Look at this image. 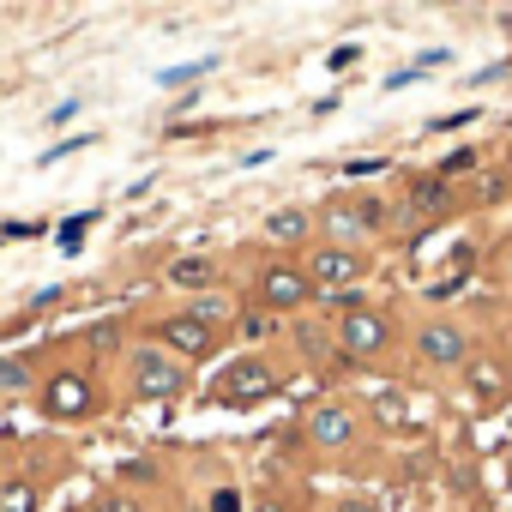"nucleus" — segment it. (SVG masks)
<instances>
[{
	"instance_id": "obj_5",
	"label": "nucleus",
	"mask_w": 512,
	"mask_h": 512,
	"mask_svg": "<svg viewBox=\"0 0 512 512\" xmlns=\"http://www.w3.org/2000/svg\"><path fill=\"white\" fill-rule=\"evenodd\" d=\"M157 338H163L175 356H193V362L217 350V326H211L205 314H169V320L157 326Z\"/></svg>"
},
{
	"instance_id": "obj_8",
	"label": "nucleus",
	"mask_w": 512,
	"mask_h": 512,
	"mask_svg": "<svg viewBox=\"0 0 512 512\" xmlns=\"http://www.w3.org/2000/svg\"><path fill=\"white\" fill-rule=\"evenodd\" d=\"M416 356H422L428 368H458V362H464V332H458L452 320H428V326L416 332Z\"/></svg>"
},
{
	"instance_id": "obj_20",
	"label": "nucleus",
	"mask_w": 512,
	"mask_h": 512,
	"mask_svg": "<svg viewBox=\"0 0 512 512\" xmlns=\"http://www.w3.org/2000/svg\"><path fill=\"white\" fill-rule=\"evenodd\" d=\"M211 512H247V506H241L235 488H217V494H211Z\"/></svg>"
},
{
	"instance_id": "obj_22",
	"label": "nucleus",
	"mask_w": 512,
	"mask_h": 512,
	"mask_svg": "<svg viewBox=\"0 0 512 512\" xmlns=\"http://www.w3.org/2000/svg\"><path fill=\"white\" fill-rule=\"evenodd\" d=\"M332 512H374V506H368V500H338Z\"/></svg>"
},
{
	"instance_id": "obj_2",
	"label": "nucleus",
	"mask_w": 512,
	"mask_h": 512,
	"mask_svg": "<svg viewBox=\"0 0 512 512\" xmlns=\"http://www.w3.org/2000/svg\"><path fill=\"white\" fill-rule=\"evenodd\" d=\"M332 338H338V356H374V350H386L392 344V320H380L374 308H356V314H344V320H332Z\"/></svg>"
},
{
	"instance_id": "obj_18",
	"label": "nucleus",
	"mask_w": 512,
	"mask_h": 512,
	"mask_svg": "<svg viewBox=\"0 0 512 512\" xmlns=\"http://www.w3.org/2000/svg\"><path fill=\"white\" fill-rule=\"evenodd\" d=\"M272 326H278V320H272V314L260 308V314H247V320H241V338H266Z\"/></svg>"
},
{
	"instance_id": "obj_19",
	"label": "nucleus",
	"mask_w": 512,
	"mask_h": 512,
	"mask_svg": "<svg viewBox=\"0 0 512 512\" xmlns=\"http://www.w3.org/2000/svg\"><path fill=\"white\" fill-rule=\"evenodd\" d=\"M374 410H380V422H398V416H404V392H380Z\"/></svg>"
},
{
	"instance_id": "obj_24",
	"label": "nucleus",
	"mask_w": 512,
	"mask_h": 512,
	"mask_svg": "<svg viewBox=\"0 0 512 512\" xmlns=\"http://www.w3.org/2000/svg\"><path fill=\"white\" fill-rule=\"evenodd\" d=\"M506 482H512V470H506Z\"/></svg>"
},
{
	"instance_id": "obj_13",
	"label": "nucleus",
	"mask_w": 512,
	"mask_h": 512,
	"mask_svg": "<svg viewBox=\"0 0 512 512\" xmlns=\"http://www.w3.org/2000/svg\"><path fill=\"white\" fill-rule=\"evenodd\" d=\"M410 205H416V211H440V205H446V181H416Z\"/></svg>"
},
{
	"instance_id": "obj_23",
	"label": "nucleus",
	"mask_w": 512,
	"mask_h": 512,
	"mask_svg": "<svg viewBox=\"0 0 512 512\" xmlns=\"http://www.w3.org/2000/svg\"><path fill=\"white\" fill-rule=\"evenodd\" d=\"M247 512H284V506L278 500H260V506H247Z\"/></svg>"
},
{
	"instance_id": "obj_4",
	"label": "nucleus",
	"mask_w": 512,
	"mask_h": 512,
	"mask_svg": "<svg viewBox=\"0 0 512 512\" xmlns=\"http://www.w3.org/2000/svg\"><path fill=\"white\" fill-rule=\"evenodd\" d=\"M272 392H278V368L260 362V356L235 362V368L217 380V398H223V404H260V398H272Z\"/></svg>"
},
{
	"instance_id": "obj_15",
	"label": "nucleus",
	"mask_w": 512,
	"mask_h": 512,
	"mask_svg": "<svg viewBox=\"0 0 512 512\" xmlns=\"http://www.w3.org/2000/svg\"><path fill=\"white\" fill-rule=\"evenodd\" d=\"M470 380H476V392H506V386H512V380H506V368H500V362H482V368H476V374H470Z\"/></svg>"
},
{
	"instance_id": "obj_16",
	"label": "nucleus",
	"mask_w": 512,
	"mask_h": 512,
	"mask_svg": "<svg viewBox=\"0 0 512 512\" xmlns=\"http://www.w3.org/2000/svg\"><path fill=\"white\" fill-rule=\"evenodd\" d=\"M25 386H31V368H25V362H0V392L13 398V392H25Z\"/></svg>"
},
{
	"instance_id": "obj_3",
	"label": "nucleus",
	"mask_w": 512,
	"mask_h": 512,
	"mask_svg": "<svg viewBox=\"0 0 512 512\" xmlns=\"http://www.w3.org/2000/svg\"><path fill=\"white\" fill-rule=\"evenodd\" d=\"M43 410H49L55 422H85V416L97 410V386H91L79 368H61V374L43 386Z\"/></svg>"
},
{
	"instance_id": "obj_21",
	"label": "nucleus",
	"mask_w": 512,
	"mask_h": 512,
	"mask_svg": "<svg viewBox=\"0 0 512 512\" xmlns=\"http://www.w3.org/2000/svg\"><path fill=\"white\" fill-rule=\"evenodd\" d=\"M85 223H91V217H73V223L61 229V241H67V247H79V235H85Z\"/></svg>"
},
{
	"instance_id": "obj_6",
	"label": "nucleus",
	"mask_w": 512,
	"mask_h": 512,
	"mask_svg": "<svg viewBox=\"0 0 512 512\" xmlns=\"http://www.w3.org/2000/svg\"><path fill=\"white\" fill-rule=\"evenodd\" d=\"M302 272H308V284H314V290L338 296L344 284H356V278H362V260H356V253H344V247H320Z\"/></svg>"
},
{
	"instance_id": "obj_10",
	"label": "nucleus",
	"mask_w": 512,
	"mask_h": 512,
	"mask_svg": "<svg viewBox=\"0 0 512 512\" xmlns=\"http://www.w3.org/2000/svg\"><path fill=\"white\" fill-rule=\"evenodd\" d=\"M266 235H272V241H302V235H308V211H296V205H284V211H272V223H266Z\"/></svg>"
},
{
	"instance_id": "obj_11",
	"label": "nucleus",
	"mask_w": 512,
	"mask_h": 512,
	"mask_svg": "<svg viewBox=\"0 0 512 512\" xmlns=\"http://www.w3.org/2000/svg\"><path fill=\"white\" fill-rule=\"evenodd\" d=\"M217 272H211V260H175L169 266V284H181V290H205Z\"/></svg>"
},
{
	"instance_id": "obj_12",
	"label": "nucleus",
	"mask_w": 512,
	"mask_h": 512,
	"mask_svg": "<svg viewBox=\"0 0 512 512\" xmlns=\"http://www.w3.org/2000/svg\"><path fill=\"white\" fill-rule=\"evenodd\" d=\"M0 512H37V488H31L25 476L0 482Z\"/></svg>"
},
{
	"instance_id": "obj_1",
	"label": "nucleus",
	"mask_w": 512,
	"mask_h": 512,
	"mask_svg": "<svg viewBox=\"0 0 512 512\" xmlns=\"http://www.w3.org/2000/svg\"><path fill=\"white\" fill-rule=\"evenodd\" d=\"M181 386H187V368L169 356V350H133V392L139 398H157V404H169V398H181Z\"/></svg>"
},
{
	"instance_id": "obj_9",
	"label": "nucleus",
	"mask_w": 512,
	"mask_h": 512,
	"mask_svg": "<svg viewBox=\"0 0 512 512\" xmlns=\"http://www.w3.org/2000/svg\"><path fill=\"white\" fill-rule=\"evenodd\" d=\"M308 440H314V446H350V440H356V416H350L344 404H320V410L308 416Z\"/></svg>"
},
{
	"instance_id": "obj_14",
	"label": "nucleus",
	"mask_w": 512,
	"mask_h": 512,
	"mask_svg": "<svg viewBox=\"0 0 512 512\" xmlns=\"http://www.w3.org/2000/svg\"><path fill=\"white\" fill-rule=\"evenodd\" d=\"M205 73H211V61H199V67H169V73H157V85L181 91V85H193V79H205Z\"/></svg>"
},
{
	"instance_id": "obj_17",
	"label": "nucleus",
	"mask_w": 512,
	"mask_h": 512,
	"mask_svg": "<svg viewBox=\"0 0 512 512\" xmlns=\"http://www.w3.org/2000/svg\"><path fill=\"white\" fill-rule=\"evenodd\" d=\"M91 512H145V506H139L133 494H121V488H115V494H97V500H91Z\"/></svg>"
},
{
	"instance_id": "obj_7",
	"label": "nucleus",
	"mask_w": 512,
	"mask_h": 512,
	"mask_svg": "<svg viewBox=\"0 0 512 512\" xmlns=\"http://www.w3.org/2000/svg\"><path fill=\"white\" fill-rule=\"evenodd\" d=\"M308 296H314L308 272H296V266H284V260L260 272V302H266V308H302Z\"/></svg>"
}]
</instances>
